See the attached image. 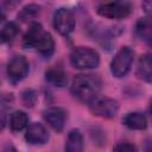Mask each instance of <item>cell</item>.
Returning a JSON list of instances; mask_svg holds the SVG:
<instances>
[{"mask_svg": "<svg viewBox=\"0 0 152 152\" xmlns=\"http://www.w3.org/2000/svg\"><path fill=\"white\" fill-rule=\"evenodd\" d=\"M102 88V81L97 75L80 74L76 75L71 82V94L75 99L83 103H89L96 97Z\"/></svg>", "mask_w": 152, "mask_h": 152, "instance_id": "cell-1", "label": "cell"}, {"mask_svg": "<svg viewBox=\"0 0 152 152\" xmlns=\"http://www.w3.org/2000/svg\"><path fill=\"white\" fill-rule=\"evenodd\" d=\"M70 63L76 69H94L100 64V55L91 48L77 46L70 53Z\"/></svg>", "mask_w": 152, "mask_h": 152, "instance_id": "cell-2", "label": "cell"}, {"mask_svg": "<svg viewBox=\"0 0 152 152\" xmlns=\"http://www.w3.org/2000/svg\"><path fill=\"white\" fill-rule=\"evenodd\" d=\"M96 12L107 19H125L132 12V4L127 0H108L100 4Z\"/></svg>", "mask_w": 152, "mask_h": 152, "instance_id": "cell-3", "label": "cell"}, {"mask_svg": "<svg viewBox=\"0 0 152 152\" xmlns=\"http://www.w3.org/2000/svg\"><path fill=\"white\" fill-rule=\"evenodd\" d=\"M134 51L129 46H122L113 57L110 62V72L116 78L125 77L133 64Z\"/></svg>", "mask_w": 152, "mask_h": 152, "instance_id": "cell-4", "label": "cell"}, {"mask_svg": "<svg viewBox=\"0 0 152 152\" xmlns=\"http://www.w3.org/2000/svg\"><path fill=\"white\" fill-rule=\"evenodd\" d=\"M89 109L95 116L112 119L119 112V102L108 96H96L89 103Z\"/></svg>", "mask_w": 152, "mask_h": 152, "instance_id": "cell-5", "label": "cell"}, {"mask_svg": "<svg viewBox=\"0 0 152 152\" xmlns=\"http://www.w3.org/2000/svg\"><path fill=\"white\" fill-rule=\"evenodd\" d=\"M53 28L63 37H69L75 30V15L66 7L57 8L52 18Z\"/></svg>", "mask_w": 152, "mask_h": 152, "instance_id": "cell-6", "label": "cell"}, {"mask_svg": "<svg viewBox=\"0 0 152 152\" xmlns=\"http://www.w3.org/2000/svg\"><path fill=\"white\" fill-rule=\"evenodd\" d=\"M28 69H30V64L26 57L14 56L13 58L10 59L7 64V69H6L7 77L12 83H18L23 78H25V76L28 74Z\"/></svg>", "mask_w": 152, "mask_h": 152, "instance_id": "cell-7", "label": "cell"}, {"mask_svg": "<svg viewBox=\"0 0 152 152\" xmlns=\"http://www.w3.org/2000/svg\"><path fill=\"white\" fill-rule=\"evenodd\" d=\"M66 116V112L62 107H50L43 112V118L45 122L57 133L63 131Z\"/></svg>", "mask_w": 152, "mask_h": 152, "instance_id": "cell-8", "label": "cell"}, {"mask_svg": "<svg viewBox=\"0 0 152 152\" xmlns=\"http://www.w3.org/2000/svg\"><path fill=\"white\" fill-rule=\"evenodd\" d=\"M25 140L31 145H44L49 140V133L42 124L33 122L26 129Z\"/></svg>", "mask_w": 152, "mask_h": 152, "instance_id": "cell-9", "label": "cell"}, {"mask_svg": "<svg viewBox=\"0 0 152 152\" xmlns=\"http://www.w3.org/2000/svg\"><path fill=\"white\" fill-rule=\"evenodd\" d=\"M134 32L137 37L152 49V18L145 17L137 21Z\"/></svg>", "mask_w": 152, "mask_h": 152, "instance_id": "cell-10", "label": "cell"}, {"mask_svg": "<svg viewBox=\"0 0 152 152\" xmlns=\"http://www.w3.org/2000/svg\"><path fill=\"white\" fill-rule=\"evenodd\" d=\"M137 76L144 82H152V55L145 53L139 57L137 65Z\"/></svg>", "mask_w": 152, "mask_h": 152, "instance_id": "cell-11", "label": "cell"}, {"mask_svg": "<svg viewBox=\"0 0 152 152\" xmlns=\"http://www.w3.org/2000/svg\"><path fill=\"white\" fill-rule=\"evenodd\" d=\"M122 124L129 129L142 131L147 127V119L141 112H129L124 116Z\"/></svg>", "mask_w": 152, "mask_h": 152, "instance_id": "cell-12", "label": "cell"}, {"mask_svg": "<svg viewBox=\"0 0 152 152\" xmlns=\"http://www.w3.org/2000/svg\"><path fill=\"white\" fill-rule=\"evenodd\" d=\"M45 78L50 84H52L55 87H58V88H63L68 83V75L59 66L49 68L45 71Z\"/></svg>", "mask_w": 152, "mask_h": 152, "instance_id": "cell-13", "label": "cell"}, {"mask_svg": "<svg viewBox=\"0 0 152 152\" xmlns=\"http://www.w3.org/2000/svg\"><path fill=\"white\" fill-rule=\"evenodd\" d=\"M34 49L42 56L50 57L55 51V40H53L52 36L49 32L44 31L42 33V36L39 37V39L37 40V43L34 45Z\"/></svg>", "mask_w": 152, "mask_h": 152, "instance_id": "cell-14", "label": "cell"}, {"mask_svg": "<svg viewBox=\"0 0 152 152\" xmlns=\"http://www.w3.org/2000/svg\"><path fill=\"white\" fill-rule=\"evenodd\" d=\"M64 150L68 152H81L83 150V135L80 129H71L69 132Z\"/></svg>", "mask_w": 152, "mask_h": 152, "instance_id": "cell-15", "label": "cell"}, {"mask_svg": "<svg viewBox=\"0 0 152 152\" xmlns=\"http://www.w3.org/2000/svg\"><path fill=\"white\" fill-rule=\"evenodd\" d=\"M44 32L42 24L39 23H32L30 28L26 31V33L23 37V45L27 49L34 48L37 40L39 39V37L42 36V33Z\"/></svg>", "mask_w": 152, "mask_h": 152, "instance_id": "cell-16", "label": "cell"}, {"mask_svg": "<svg viewBox=\"0 0 152 152\" xmlns=\"http://www.w3.org/2000/svg\"><path fill=\"white\" fill-rule=\"evenodd\" d=\"M8 124H10V128L13 132L23 131L28 124V116L23 110H15L10 115Z\"/></svg>", "mask_w": 152, "mask_h": 152, "instance_id": "cell-17", "label": "cell"}, {"mask_svg": "<svg viewBox=\"0 0 152 152\" xmlns=\"http://www.w3.org/2000/svg\"><path fill=\"white\" fill-rule=\"evenodd\" d=\"M19 33V26L14 21H7L6 24L2 25L1 33H0V39L1 43H8L14 39V37Z\"/></svg>", "mask_w": 152, "mask_h": 152, "instance_id": "cell-18", "label": "cell"}, {"mask_svg": "<svg viewBox=\"0 0 152 152\" xmlns=\"http://www.w3.org/2000/svg\"><path fill=\"white\" fill-rule=\"evenodd\" d=\"M40 11H42V7H40L39 5H36V4L26 5V6L23 7L21 11L19 12L18 19L21 20V21H27V20L34 19V18H37V17L40 14Z\"/></svg>", "mask_w": 152, "mask_h": 152, "instance_id": "cell-19", "label": "cell"}, {"mask_svg": "<svg viewBox=\"0 0 152 152\" xmlns=\"http://www.w3.org/2000/svg\"><path fill=\"white\" fill-rule=\"evenodd\" d=\"M21 100L26 107L32 108L37 102V93L33 89H26L21 93Z\"/></svg>", "mask_w": 152, "mask_h": 152, "instance_id": "cell-20", "label": "cell"}, {"mask_svg": "<svg viewBox=\"0 0 152 152\" xmlns=\"http://www.w3.org/2000/svg\"><path fill=\"white\" fill-rule=\"evenodd\" d=\"M19 2H20V0H1L2 13H5V11H12L14 7H17V5Z\"/></svg>", "mask_w": 152, "mask_h": 152, "instance_id": "cell-21", "label": "cell"}, {"mask_svg": "<svg viewBox=\"0 0 152 152\" xmlns=\"http://www.w3.org/2000/svg\"><path fill=\"white\" fill-rule=\"evenodd\" d=\"M114 150L115 151H137L138 148L133 144L125 141V142H119L118 145H115L114 146Z\"/></svg>", "mask_w": 152, "mask_h": 152, "instance_id": "cell-22", "label": "cell"}, {"mask_svg": "<svg viewBox=\"0 0 152 152\" xmlns=\"http://www.w3.org/2000/svg\"><path fill=\"white\" fill-rule=\"evenodd\" d=\"M142 8L147 17L152 18V0H142Z\"/></svg>", "mask_w": 152, "mask_h": 152, "instance_id": "cell-23", "label": "cell"}, {"mask_svg": "<svg viewBox=\"0 0 152 152\" xmlns=\"http://www.w3.org/2000/svg\"><path fill=\"white\" fill-rule=\"evenodd\" d=\"M148 112H150V115H151V118H152V100H151V102H150V107H148Z\"/></svg>", "mask_w": 152, "mask_h": 152, "instance_id": "cell-24", "label": "cell"}]
</instances>
